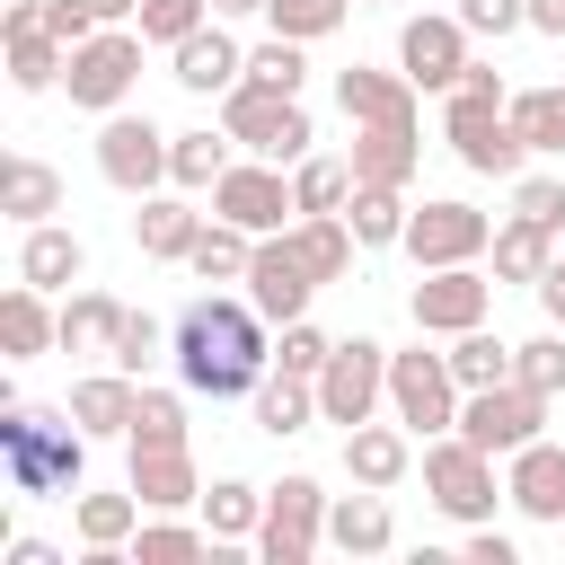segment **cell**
I'll list each match as a JSON object with an SVG mask.
<instances>
[{
  "mask_svg": "<svg viewBox=\"0 0 565 565\" xmlns=\"http://www.w3.org/2000/svg\"><path fill=\"white\" fill-rule=\"evenodd\" d=\"M168 362H177V380H185L194 397H212V406H221V397H256V380H265V362H274V318H265L256 300L203 291V300L177 309Z\"/></svg>",
  "mask_w": 565,
  "mask_h": 565,
  "instance_id": "obj_1",
  "label": "cell"
},
{
  "mask_svg": "<svg viewBox=\"0 0 565 565\" xmlns=\"http://www.w3.org/2000/svg\"><path fill=\"white\" fill-rule=\"evenodd\" d=\"M441 141H450V159H459L468 177H521L530 141L512 132V88H503L494 62H468V71H459V88H450V106H441Z\"/></svg>",
  "mask_w": 565,
  "mask_h": 565,
  "instance_id": "obj_2",
  "label": "cell"
},
{
  "mask_svg": "<svg viewBox=\"0 0 565 565\" xmlns=\"http://www.w3.org/2000/svg\"><path fill=\"white\" fill-rule=\"evenodd\" d=\"M0 477H9V494H53V503H71L79 494V477H88V433L71 424V415H44V406H0Z\"/></svg>",
  "mask_w": 565,
  "mask_h": 565,
  "instance_id": "obj_3",
  "label": "cell"
},
{
  "mask_svg": "<svg viewBox=\"0 0 565 565\" xmlns=\"http://www.w3.org/2000/svg\"><path fill=\"white\" fill-rule=\"evenodd\" d=\"M221 132L247 150V159H274V168H300L309 159V141H318V124H309V106L300 97H274V88H221Z\"/></svg>",
  "mask_w": 565,
  "mask_h": 565,
  "instance_id": "obj_4",
  "label": "cell"
},
{
  "mask_svg": "<svg viewBox=\"0 0 565 565\" xmlns=\"http://www.w3.org/2000/svg\"><path fill=\"white\" fill-rule=\"evenodd\" d=\"M141 26H97L88 44H71V71H62V88H71V106L79 115H115L124 97H132V79H141Z\"/></svg>",
  "mask_w": 565,
  "mask_h": 565,
  "instance_id": "obj_5",
  "label": "cell"
},
{
  "mask_svg": "<svg viewBox=\"0 0 565 565\" xmlns=\"http://www.w3.org/2000/svg\"><path fill=\"white\" fill-rule=\"evenodd\" d=\"M459 371H450V353H388V415L415 433V441H433V433H450L459 424Z\"/></svg>",
  "mask_w": 565,
  "mask_h": 565,
  "instance_id": "obj_6",
  "label": "cell"
},
{
  "mask_svg": "<svg viewBox=\"0 0 565 565\" xmlns=\"http://www.w3.org/2000/svg\"><path fill=\"white\" fill-rule=\"evenodd\" d=\"M380 397H388V344H371V335H335V353H327V371H318V424H371L380 415Z\"/></svg>",
  "mask_w": 565,
  "mask_h": 565,
  "instance_id": "obj_7",
  "label": "cell"
},
{
  "mask_svg": "<svg viewBox=\"0 0 565 565\" xmlns=\"http://www.w3.org/2000/svg\"><path fill=\"white\" fill-rule=\"evenodd\" d=\"M424 494L450 512V521H494V450H477L468 433H433L424 441Z\"/></svg>",
  "mask_w": 565,
  "mask_h": 565,
  "instance_id": "obj_8",
  "label": "cell"
},
{
  "mask_svg": "<svg viewBox=\"0 0 565 565\" xmlns=\"http://www.w3.org/2000/svg\"><path fill=\"white\" fill-rule=\"evenodd\" d=\"M327 486L318 477H282V486H265V521H256V556L265 565H309L318 547H327Z\"/></svg>",
  "mask_w": 565,
  "mask_h": 565,
  "instance_id": "obj_9",
  "label": "cell"
},
{
  "mask_svg": "<svg viewBox=\"0 0 565 565\" xmlns=\"http://www.w3.org/2000/svg\"><path fill=\"white\" fill-rule=\"evenodd\" d=\"M450 433H468L477 450L512 459L521 441H539V433H547V397H539L530 380H494V388H468V397H459V424H450Z\"/></svg>",
  "mask_w": 565,
  "mask_h": 565,
  "instance_id": "obj_10",
  "label": "cell"
},
{
  "mask_svg": "<svg viewBox=\"0 0 565 565\" xmlns=\"http://www.w3.org/2000/svg\"><path fill=\"white\" fill-rule=\"evenodd\" d=\"M168 141H177V132H159L150 115H124V106H115V115L97 124V177L141 203V194L168 185Z\"/></svg>",
  "mask_w": 565,
  "mask_h": 565,
  "instance_id": "obj_11",
  "label": "cell"
},
{
  "mask_svg": "<svg viewBox=\"0 0 565 565\" xmlns=\"http://www.w3.org/2000/svg\"><path fill=\"white\" fill-rule=\"evenodd\" d=\"M486 309H494V274H477V265H424V282L406 291L415 335H468V327H486Z\"/></svg>",
  "mask_w": 565,
  "mask_h": 565,
  "instance_id": "obj_12",
  "label": "cell"
},
{
  "mask_svg": "<svg viewBox=\"0 0 565 565\" xmlns=\"http://www.w3.org/2000/svg\"><path fill=\"white\" fill-rule=\"evenodd\" d=\"M212 212H221V221H238V230H256V238H274V230H291V221H300L291 177H282L274 159H230V168H221V185H212Z\"/></svg>",
  "mask_w": 565,
  "mask_h": 565,
  "instance_id": "obj_13",
  "label": "cell"
},
{
  "mask_svg": "<svg viewBox=\"0 0 565 565\" xmlns=\"http://www.w3.org/2000/svg\"><path fill=\"white\" fill-rule=\"evenodd\" d=\"M0 44H9V88H18V97H44V88H62V71H71V44L44 26V0H9V9H0Z\"/></svg>",
  "mask_w": 565,
  "mask_h": 565,
  "instance_id": "obj_14",
  "label": "cell"
},
{
  "mask_svg": "<svg viewBox=\"0 0 565 565\" xmlns=\"http://www.w3.org/2000/svg\"><path fill=\"white\" fill-rule=\"evenodd\" d=\"M415 265H477L486 247H494V221L477 212V203H424V212H406V238H397Z\"/></svg>",
  "mask_w": 565,
  "mask_h": 565,
  "instance_id": "obj_15",
  "label": "cell"
},
{
  "mask_svg": "<svg viewBox=\"0 0 565 565\" xmlns=\"http://www.w3.org/2000/svg\"><path fill=\"white\" fill-rule=\"evenodd\" d=\"M397 71H406L415 88H441V97H450L459 71H468V26H459V9H450V18H433V9L406 18V26H397Z\"/></svg>",
  "mask_w": 565,
  "mask_h": 565,
  "instance_id": "obj_16",
  "label": "cell"
},
{
  "mask_svg": "<svg viewBox=\"0 0 565 565\" xmlns=\"http://www.w3.org/2000/svg\"><path fill=\"white\" fill-rule=\"evenodd\" d=\"M309 291H327L300 256H291V238L274 230V238H256V265H247V300L274 318V327H291V318H309Z\"/></svg>",
  "mask_w": 565,
  "mask_h": 565,
  "instance_id": "obj_17",
  "label": "cell"
},
{
  "mask_svg": "<svg viewBox=\"0 0 565 565\" xmlns=\"http://www.w3.org/2000/svg\"><path fill=\"white\" fill-rule=\"evenodd\" d=\"M503 494H512L521 521H547V530H556V521H565V441H547V433L521 441V450L503 459Z\"/></svg>",
  "mask_w": 565,
  "mask_h": 565,
  "instance_id": "obj_18",
  "label": "cell"
},
{
  "mask_svg": "<svg viewBox=\"0 0 565 565\" xmlns=\"http://www.w3.org/2000/svg\"><path fill=\"white\" fill-rule=\"evenodd\" d=\"M168 79H177V88H194V97L238 88V79H247V53H238V35H230L221 18H203L185 44H168Z\"/></svg>",
  "mask_w": 565,
  "mask_h": 565,
  "instance_id": "obj_19",
  "label": "cell"
},
{
  "mask_svg": "<svg viewBox=\"0 0 565 565\" xmlns=\"http://www.w3.org/2000/svg\"><path fill=\"white\" fill-rule=\"evenodd\" d=\"M132 406H141V380H132V371H88V380H71V424H79L88 441H124V433H132Z\"/></svg>",
  "mask_w": 565,
  "mask_h": 565,
  "instance_id": "obj_20",
  "label": "cell"
},
{
  "mask_svg": "<svg viewBox=\"0 0 565 565\" xmlns=\"http://www.w3.org/2000/svg\"><path fill=\"white\" fill-rule=\"evenodd\" d=\"M335 106L344 124H415V79L406 71H335Z\"/></svg>",
  "mask_w": 565,
  "mask_h": 565,
  "instance_id": "obj_21",
  "label": "cell"
},
{
  "mask_svg": "<svg viewBox=\"0 0 565 565\" xmlns=\"http://www.w3.org/2000/svg\"><path fill=\"white\" fill-rule=\"evenodd\" d=\"M424 141L415 124H353V185H415Z\"/></svg>",
  "mask_w": 565,
  "mask_h": 565,
  "instance_id": "obj_22",
  "label": "cell"
},
{
  "mask_svg": "<svg viewBox=\"0 0 565 565\" xmlns=\"http://www.w3.org/2000/svg\"><path fill=\"white\" fill-rule=\"evenodd\" d=\"M132 494H141V512H185V503H203V477H194V441H168V450H132Z\"/></svg>",
  "mask_w": 565,
  "mask_h": 565,
  "instance_id": "obj_23",
  "label": "cell"
},
{
  "mask_svg": "<svg viewBox=\"0 0 565 565\" xmlns=\"http://www.w3.org/2000/svg\"><path fill=\"white\" fill-rule=\"evenodd\" d=\"M327 547H344V556H388V547H397V512H388V494H380V486L335 494V503H327Z\"/></svg>",
  "mask_w": 565,
  "mask_h": 565,
  "instance_id": "obj_24",
  "label": "cell"
},
{
  "mask_svg": "<svg viewBox=\"0 0 565 565\" xmlns=\"http://www.w3.org/2000/svg\"><path fill=\"white\" fill-rule=\"evenodd\" d=\"M62 344V309L35 291V282H9L0 291V353L9 362H35V353H53Z\"/></svg>",
  "mask_w": 565,
  "mask_h": 565,
  "instance_id": "obj_25",
  "label": "cell"
},
{
  "mask_svg": "<svg viewBox=\"0 0 565 565\" xmlns=\"http://www.w3.org/2000/svg\"><path fill=\"white\" fill-rule=\"evenodd\" d=\"M344 468H353V486H397L406 468H415V433L406 424H353L344 433Z\"/></svg>",
  "mask_w": 565,
  "mask_h": 565,
  "instance_id": "obj_26",
  "label": "cell"
},
{
  "mask_svg": "<svg viewBox=\"0 0 565 565\" xmlns=\"http://www.w3.org/2000/svg\"><path fill=\"white\" fill-rule=\"evenodd\" d=\"M0 212H9L18 230L53 221V212H62V177H53L35 150H9V159H0Z\"/></svg>",
  "mask_w": 565,
  "mask_h": 565,
  "instance_id": "obj_27",
  "label": "cell"
},
{
  "mask_svg": "<svg viewBox=\"0 0 565 565\" xmlns=\"http://www.w3.org/2000/svg\"><path fill=\"white\" fill-rule=\"evenodd\" d=\"M282 238H291V256H300V265H309L318 282H344V274H353V247H362L344 212H300V221H291Z\"/></svg>",
  "mask_w": 565,
  "mask_h": 565,
  "instance_id": "obj_28",
  "label": "cell"
},
{
  "mask_svg": "<svg viewBox=\"0 0 565 565\" xmlns=\"http://www.w3.org/2000/svg\"><path fill=\"white\" fill-rule=\"evenodd\" d=\"M88 274V247L62 230V221H35L26 238H18V282H35V291H62V282H79Z\"/></svg>",
  "mask_w": 565,
  "mask_h": 565,
  "instance_id": "obj_29",
  "label": "cell"
},
{
  "mask_svg": "<svg viewBox=\"0 0 565 565\" xmlns=\"http://www.w3.org/2000/svg\"><path fill=\"white\" fill-rule=\"evenodd\" d=\"M71 521H79V547L88 556H132V530H141V494H71Z\"/></svg>",
  "mask_w": 565,
  "mask_h": 565,
  "instance_id": "obj_30",
  "label": "cell"
},
{
  "mask_svg": "<svg viewBox=\"0 0 565 565\" xmlns=\"http://www.w3.org/2000/svg\"><path fill=\"white\" fill-rule=\"evenodd\" d=\"M194 230H203V212H185L177 194H141V212H132V247H141L150 265H185Z\"/></svg>",
  "mask_w": 565,
  "mask_h": 565,
  "instance_id": "obj_31",
  "label": "cell"
},
{
  "mask_svg": "<svg viewBox=\"0 0 565 565\" xmlns=\"http://www.w3.org/2000/svg\"><path fill=\"white\" fill-rule=\"evenodd\" d=\"M486 256H494V282H539V274L556 265V230L512 212V221H494V247H486Z\"/></svg>",
  "mask_w": 565,
  "mask_h": 565,
  "instance_id": "obj_32",
  "label": "cell"
},
{
  "mask_svg": "<svg viewBox=\"0 0 565 565\" xmlns=\"http://www.w3.org/2000/svg\"><path fill=\"white\" fill-rule=\"evenodd\" d=\"M185 265L203 274V282H247V265H256V230H238V221H203L194 230V247H185Z\"/></svg>",
  "mask_w": 565,
  "mask_h": 565,
  "instance_id": "obj_33",
  "label": "cell"
},
{
  "mask_svg": "<svg viewBox=\"0 0 565 565\" xmlns=\"http://www.w3.org/2000/svg\"><path fill=\"white\" fill-rule=\"evenodd\" d=\"M124 300L115 291H71L62 300V353H115V335H124Z\"/></svg>",
  "mask_w": 565,
  "mask_h": 565,
  "instance_id": "obj_34",
  "label": "cell"
},
{
  "mask_svg": "<svg viewBox=\"0 0 565 565\" xmlns=\"http://www.w3.org/2000/svg\"><path fill=\"white\" fill-rule=\"evenodd\" d=\"M256 424H265L274 441L309 433V424H318V380H300V371H265V380H256Z\"/></svg>",
  "mask_w": 565,
  "mask_h": 565,
  "instance_id": "obj_35",
  "label": "cell"
},
{
  "mask_svg": "<svg viewBox=\"0 0 565 565\" xmlns=\"http://www.w3.org/2000/svg\"><path fill=\"white\" fill-rule=\"evenodd\" d=\"M512 132L530 141V159H565V79L512 88Z\"/></svg>",
  "mask_w": 565,
  "mask_h": 565,
  "instance_id": "obj_36",
  "label": "cell"
},
{
  "mask_svg": "<svg viewBox=\"0 0 565 565\" xmlns=\"http://www.w3.org/2000/svg\"><path fill=\"white\" fill-rule=\"evenodd\" d=\"M256 521H265V486H247V477H212L203 486V530L230 547V539H256Z\"/></svg>",
  "mask_w": 565,
  "mask_h": 565,
  "instance_id": "obj_37",
  "label": "cell"
},
{
  "mask_svg": "<svg viewBox=\"0 0 565 565\" xmlns=\"http://www.w3.org/2000/svg\"><path fill=\"white\" fill-rule=\"evenodd\" d=\"M406 185H353V203H344V221H353V238L362 247H397L406 238Z\"/></svg>",
  "mask_w": 565,
  "mask_h": 565,
  "instance_id": "obj_38",
  "label": "cell"
},
{
  "mask_svg": "<svg viewBox=\"0 0 565 565\" xmlns=\"http://www.w3.org/2000/svg\"><path fill=\"white\" fill-rule=\"evenodd\" d=\"M203 547H221V539L194 530V521H177V512H150V521L132 530V565H185V556H203Z\"/></svg>",
  "mask_w": 565,
  "mask_h": 565,
  "instance_id": "obj_39",
  "label": "cell"
},
{
  "mask_svg": "<svg viewBox=\"0 0 565 565\" xmlns=\"http://www.w3.org/2000/svg\"><path fill=\"white\" fill-rule=\"evenodd\" d=\"M132 450H168V441H185V380L177 388H150L141 380V406H132V433H124Z\"/></svg>",
  "mask_w": 565,
  "mask_h": 565,
  "instance_id": "obj_40",
  "label": "cell"
},
{
  "mask_svg": "<svg viewBox=\"0 0 565 565\" xmlns=\"http://www.w3.org/2000/svg\"><path fill=\"white\" fill-rule=\"evenodd\" d=\"M291 203H300V212H344V203H353V159H318V150H309V159L291 168Z\"/></svg>",
  "mask_w": 565,
  "mask_h": 565,
  "instance_id": "obj_41",
  "label": "cell"
},
{
  "mask_svg": "<svg viewBox=\"0 0 565 565\" xmlns=\"http://www.w3.org/2000/svg\"><path fill=\"white\" fill-rule=\"evenodd\" d=\"M450 371H459V388H494V380H512V344L494 327H468V335H450Z\"/></svg>",
  "mask_w": 565,
  "mask_h": 565,
  "instance_id": "obj_42",
  "label": "cell"
},
{
  "mask_svg": "<svg viewBox=\"0 0 565 565\" xmlns=\"http://www.w3.org/2000/svg\"><path fill=\"white\" fill-rule=\"evenodd\" d=\"M344 18H353V0H265V26L291 44H327Z\"/></svg>",
  "mask_w": 565,
  "mask_h": 565,
  "instance_id": "obj_43",
  "label": "cell"
},
{
  "mask_svg": "<svg viewBox=\"0 0 565 565\" xmlns=\"http://www.w3.org/2000/svg\"><path fill=\"white\" fill-rule=\"evenodd\" d=\"M300 79H309V44H291V35H265V44L247 53V88L300 97Z\"/></svg>",
  "mask_w": 565,
  "mask_h": 565,
  "instance_id": "obj_44",
  "label": "cell"
},
{
  "mask_svg": "<svg viewBox=\"0 0 565 565\" xmlns=\"http://www.w3.org/2000/svg\"><path fill=\"white\" fill-rule=\"evenodd\" d=\"M230 168V132H177L168 141V185H221Z\"/></svg>",
  "mask_w": 565,
  "mask_h": 565,
  "instance_id": "obj_45",
  "label": "cell"
},
{
  "mask_svg": "<svg viewBox=\"0 0 565 565\" xmlns=\"http://www.w3.org/2000/svg\"><path fill=\"white\" fill-rule=\"evenodd\" d=\"M512 380H530L539 397H556V388H565V327H547V335L512 344Z\"/></svg>",
  "mask_w": 565,
  "mask_h": 565,
  "instance_id": "obj_46",
  "label": "cell"
},
{
  "mask_svg": "<svg viewBox=\"0 0 565 565\" xmlns=\"http://www.w3.org/2000/svg\"><path fill=\"white\" fill-rule=\"evenodd\" d=\"M168 335H177V327H159V318H150V309H132V318H124V335H115V353H106V362H115V371H132V380H141V371H150V362H159V344H168Z\"/></svg>",
  "mask_w": 565,
  "mask_h": 565,
  "instance_id": "obj_47",
  "label": "cell"
},
{
  "mask_svg": "<svg viewBox=\"0 0 565 565\" xmlns=\"http://www.w3.org/2000/svg\"><path fill=\"white\" fill-rule=\"evenodd\" d=\"M203 18H212V0H141V35L150 44H185Z\"/></svg>",
  "mask_w": 565,
  "mask_h": 565,
  "instance_id": "obj_48",
  "label": "cell"
},
{
  "mask_svg": "<svg viewBox=\"0 0 565 565\" xmlns=\"http://www.w3.org/2000/svg\"><path fill=\"white\" fill-rule=\"evenodd\" d=\"M327 353H335V335H318L309 318H291V327H282V344H274V362H282V371H300V380H318V371H327Z\"/></svg>",
  "mask_w": 565,
  "mask_h": 565,
  "instance_id": "obj_49",
  "label": "cell"
},
{
  "mask_svg": "<svg viewBox=\"0 0 565 565\" xmlns=\"http://www.w3.org/2000/svg\"><path fill=\"white\" fill-rule=\"evenodd\" d=\"M512 212L521 221H547L565 238V177H512Z\"/></svg>",
  "mask_w": 565,
  "mask_h": 565,
  "instance_id": "obj_50",
  "label": "cell"
},
{
  "mask_svg": "<svg viewBox=\"0 0 565 565\" xmlns=\"http://www.w3.org/2000/svg\"><path fill=\"white\" fill-rule=\"evenodd\" d=\"M459 26H468V35H494V44H503L512 26H530V0H459Z\"/></svg>",
  "mask_w": 565,
  "mask_h": 565,
  "instance_id": "obj_51",
  "label": "cell"
},
{
  "mask_svg": "<svg viewBox=\"0 0 565 565\" xmlns=\"http://www.w3.org/2000/svg\"><path fill=\"white\" fill-rule=\"evenodd\" d=\"M468 565H512V539L486 530V521H468Z\"/></svg>",
  "mask_w": 565,
  "mask_h": 565,
  "instance_id": "obj_52",
  "label": "cell"
},
{
  "mask_svg": "<svg viewBox=\"0 0 565 565\" xmlns=\"http://www.w3.org/2000/svg\"><path fill=\"white\" fill-rule=\"evenodd\" d=\"M530 291H539V309H547V327H565V256H556V265H547V274H539Z\"/></svg>",
  "mask_w": 565,
  "mask_h": 565,
  "instance_id": "obj_53",
  "label": "cell"
},
{
  "mask_svg": "<svg viewBox=\"0 0 565 565\" xmlns=\"http://www.w3.org/2000/svg\"><path fill=\"white\" fill-rule=\"evenodd\" d=\"M9 565H62V547H44V539H9Z\"/></svg>",
  "mask_w": 565,
  "mask_h": 565,
  "instance_id": "obj_54",
  "label": "cell"
},
{
  "mask_svg": "<svg viewBox=\"0 0 565 565\" xmlns=\"http://www.w3.org/2000/svg\"><path fill=\"white\" fill-rule=\"evenodd\" d=\"M530 26H539V35H556V44H565V0H530Z\"/></svg>",
  "mask_w": 565,
  "mask_h": 565,
  "instance_id": "obj_55",
  "label": "cell"
},
{
  "mask_svg": "<svg viewBox=\"0 0 565 565\" xmlns=\"http://www.w3.org/2000/svg\"><path fill=\"white\" fill-rule=\"evenodd\" d=\"M88 9H97L106 26H124V18H141V0H88Z\"/></svg>",
  "mask_w": 565,
  "mask_h": 565,
  "instance_id": "obj_56",
  "label": "cell"
},
{
  "mask_svg": "<svg viewBox=\"0 0 565 565\" xmlns=\"http://www.w3.org/2000/svg\"><path fill=\"white\" fill-rule=\"evenodd\" d=\"M265 0H212V18H256Z\"/></svg>",
  "mask_w": 565,
  "mask_h": 565,
  "instance_id": "obj_57",
  "label": "cell"
},
{
  "mask_svg": "<svg viewBox=\"0 0 565 565\" xmlns=\"http://www.w3.org/2000/svg\"><path fill=\"white\" fill-rule=\"evenodd\" d=\"M353 9H388V0H353Z\"/></svg>",
  "mask_w": 565,
  "mask_h": 565,
  "instance_id": "obj_58",
  "label": "cell"
},
{
  "mask_svg": "<svg viewBox=\"0 0 565 565\" xmlns=\"http://www.w3.org/2000/svg\"><path fill=\"white\" fill-rule=\"evenodd\" d=\"M556 256H565V238H556Z\"/></svg>",
  "mask_w": 565,
  "mask_h": 565,
  "instance_id": "obj_59",
  "label": "cell"
}]
</instances>
